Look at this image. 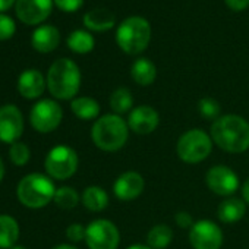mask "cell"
<instances>
[{
    "label": "cell",
    "mask_w": 249,
    "mask_h": 249,
    "mask_svg": "<svg viewBox=\"0 0 249 249\" xmlns=\"http://www.w3.org/2000/svg\"><path fill=\"white\" fill-rule=\"evenodd\" d=\"M47 85L43 73L37 69H27L18 78V91L27 100H36L43 95Z\"/></svg>",
    "instance_id": "16"
},
{
    "label": "cell",
    "mask_w": 249,
    "mask_h": 249,
    "mask_svg": "<svg viewBox=\"0 0 249 249\" xmlns=\"http://www.w3.org/2000/svg\"><path fill=\"white\" fill-rule=\"evenodd\" d=\"M53 249H79V248H76L73 245H68V243H60V245L54 246Z\"/></svg>",
    "instance_id": "37"
},
{
    "label": "cell",
    "mask_w": 249,
    "mask_h": 249,
    "mask_svg": "<svg viewBox=\"0 0 249 249\" xmlns=\"http://www.w3.org/2000/svg\"><path fill=\"white\" fill-rule=\"evenodd\" d=\"M245 213H246V202L236 196H230V198L221 201L218 205V210H217L218 220L221 223H227V224L237 223L239 220L243 218Z\"/></svg>",
    "instance_id": "19"
},
{
    "label": "cell",
    "mask_w": 249,
    "mask_h": 249,
    "mask_svg": "<svg viewBox=\"0 0 249 249\" xmlns=\"http://www.w3.org/2000/svg\"><path fill=\"white\" fill-rule=\"evenodd\" d=\"M17 25L11 17L0 15V40H9L15 34Z\"/></svg>",
    "instance_id": "30"
},
{
    "label": "cell",
    "mask_w": 249,
    "mask_h": 249,
    "mask_svg": "<svg viewBox=\"0 0 249 249\" xmlns=\"http://www.w3.org/2000/svg\"><path fill=\"white\" fill-rule=\"evenodd\" d=\"M24 134V117L15 104H5L0 107V142H18Z\"/></svg>",
    "instance_id": "11"
},
{
    "label": "cell",
    "mask_w": 249,
    "mask_h": 249,
    "mask_svg": "<svg viewBox=\"0 0 249 249\" xmlns=\"http://www.w3.org/2000/svg\"><path fill=\"white\" fill-rule=\"evenodd\" d=\"M175 221H176V224L179 226V227H182V229H191L192 226H194V218H192V215L189 214V213H186V211H179V213H176L175 214Z\"/></svg>",
    "instance_id": "33"
},
{
    "label": "cell",
    "mask_w": 249,
    "mask_h": 249,
    "mask_svg": "<svg viewBox=\"0 0 249 249\" xmlns=\"http://www.w3.org/2000/svg\"><path fill=\"white\" fill-rule=\"evenodd\" d=\"M189 242L194 249H220L223 245V231L214 221L199 220L189 229Z\"/></svg>",
    "instance_id": "10"
},
{
    "label": "cell",
    "mask_w": 249,
    "mask_h": 249,
    "mask_svg": "<svg viewBox=\"0 0 249 249\" xmlns=\"http://www.w3.org/2000/svg\"><path fill=\"white\" fill-rule=\"evenodd\" d=\"M9 159L11 161L18 166V167H24L25 164H28L30 159H31V151L28 148L27 144L18 141V142H14L9 148Z\"/></svg>",
    "instance_id": "28"
},
{
    "label": "cell",
    "mask_w": 249,
    "mask_h": 249,
    "mask_svg": "<svg viewBox=\"0 0 249 249\" xmlns=\"http://www.w3.org/2000/svg\"><path fill=\"white\" fill-rule=\"evenodd\" d=\"M210 137L221 150L239 154L249 148V123L237 114H224L211 123Z\"/></svg>",
    "instance_id": "1"
},
{
    "label": "cell",
    "mask_w": 249,
    "mask_h": 249,
    "mask_svg": "<svg viewBox=\"0 0 249 249\" xmlns=\"http://www.w3.org/2000/svg\"><path fill=\"white\" fill-rule=\"evenodd\" d=\"M63 119V110L60 104L50 98L37 101L30 111L31 126L40 134H50L59 128Z\"/></svg>",
    "instance_id": "8"
},
{
    "label": "cell",
    "mask_w": 249,
    "mask_h": 249,
    "mask_svg": "<svg viewBox=\"0 0 249 249\" xmlns=\"http://www.w3.org/2000/svg\"><path fill=\"white\" fill-rule=\"evenodd\" d=\"M54 3L63 12H76L84 5V0H54Z\"/></svg>",
    "instance_id": "32"
},
{
    "label": "cell",
    "mask_w": 249,
    "mask_h": 249,
    "mask_svg": "<svg viewBox=\"0 0 249 249\" xmlns=\"http://www.w3.org/2000/svg\"><path fill=\"white\" fill-rule=\"evenodd\" d=\"M226 5L234 11V12H240V11H245L248 6H249V0H224Z\"/></svg>",
    "instance_id": "34"
},
{
    "label": "cell",
    "mask_w": 249,
    "mask_h": 249,
    "mask_svg": "<svg viewBox=\"0 0 249 249\" xmlns=\"http://www.w3.org/2000/svg\"><path fill=\"white\" fill-rule=\"evenodd\" d=\"M54 204L62 210H72L79 204L78 192L71 186H62L54 194Z\"/></svg>",
    "instance_id": "27"
},
{
    "label": "cell",
    "mask_w": 249,
    "mask_h": 249,
    "mask_svg": "<svg viewBox=\"0 0 249 249\" xmlns=\"http://www.w3.org/2000/svg\"><path fill=\"white\" fill-rule=\"evenodd\" d=\"M205 182L210 191L220 196H230L239 189V176L234 170L223 164L211 167L207 172Z\"/></svg>",
    "instance_id": "12"
},
{
    "label": "cell",
    "mask_w": 249,
    "mask_h": 249,
    "mask_svg": "<svg viewBox=\"0 0 249 249\" xmlns=\"http://www.w3.org/2000/svg\"><path fill=\"white\" fill-rule=\"evenodd\" d=\"M68 47L78 54H87L94 49V37L84 30H75L68 37Z\"/></svg>",
    "instance_id": "25"
},
{
    "label": "cell",
    "mask_w": 249,
    "mask_h": 249,
    "mask_svg": "<svg viewBox=\"0 0 249 249\" xmlns=\"http://www.w3.org/2000/svg\"><path fill=\"white\" fill-rule=\"evenodd\" d=\"M81 201L84 204V207L92 213H100L104 208H107L108 205V195L107 192L101 188V186H88L85 188V191L82 192Z\"/></svg>",
    "instance_id": "22"
},
{
    "label": "cell",
    "mask_w": 249,
    "mask_h": 249,
    "mask_svg": "<svg viewBox=\"0 0 249 249\" xmlns=\"http://www.w3.org/2000/svg\"><path fill=\"white\" fill-rule=\"evenodd\" d=\"M71 110L81 120H92L100 114V104L91 97H76L71 103Z\"/></svg>",
    "instance_id": "23"
},
{
    "label": "cell",
    "mask_w": 249,
    "mask_h": 249,
    "mask_svg": "<svg viewBox=\"0 0 249 249\" xmlns=\"http://www.w3.org/2000/svg\"><path fill=\"white\" fill-rule=\"evenodd\" d=\"M213 150L211 137L202 129L186 131L178 141L176 151L182 161L188 164H196L204 161Z\"/></svg>",
    "instance_id": "6"
},
{
    "label": "cell",
    "mask_w": 249,
    "mask_h": 249,
    "mask_svg": "<svg viewBox=\"0 0 249 249\" xmlns=\"http://www.w3.org/2000/svg\"><path fill=\"white\" fill-rule=\"evenodd\" d=\"M85 233H87V227H84L79 223H73V224L68 226V229H66V237L75 243L85 240Z\"/></svg>",
    "instance_id": "31"
},
{
    "label": "cell",
    "mask_w": 249,
    "mask_h": 249,
    "mask_svg": "<svg viewBox=\"0 0 249 249\" xmlns=\"http://www.w3.org/2000/svg\"><path fill=\"white\" fill-rule=\"evenodd\" d=\"M85 242L89 249H117L120 231L110 220L97 218L87 226Z\"/></svg>",
    "instance_id": "9"
},
{
    "label": "cell",
    "mask_w": 249,
    "mask_h": 249,
    "mask_svg": "<svg viewBox=\"0 0 249 249\" xmlns=\"http://www.w3.org/2000/svg\"><path fill=\"white\" fill-rule=\"evenodd\" d=\"M60 43V33L56 27L43 25L33 33L31 44L40 53H50L53 52Z\"/></svg>",
    "instance_id": "17"
},
{
    "label": "cell",
    "mask_w": 249,
    "mask_h": 249,
    "mask_svg": "<svg viewBox=\"0 0 249 249\" xmlns=\"http://www.w3.org/2000/svg\"><path fill=\"white\" fill-rule=\"evenodd\" d=\"M131 76L138 85L148 87L157 78V68L150 59L141 57L134 62V65L131 68Z\"/></svg>",
    "instance_id": "21"
},
{
    "label": "cell",
    "mask_w": 249,
    "mask_h": 249,
    "mask_svg": "<svg viewBox=\"0 0 249 249\" xmlns=\"http://www.w3.org/2000/svg\"><path fill=\"white\" fill-rule=\"evenodd\" d=\"M14 3H15V0H0V12L8 11Z\"/></svg>",
    "instance_id": "36"
},
{
    "label": "cell",
    "mask_w": 249,
    "mask_h": 249,
    "mask_svg": "<svg viewBox=\"0 0 249 249\" xmlns=\"http://www.w3.org/2000/svg\"><path fill=\"white\" fill-rule=\"evenodd\" d=\"M53 8V0H18L17 15L28 25H37L49 18Z\"/></svg>",
    "instance_id": "14"
},
{
    "label": "cell",
    "mask_w": 249,
    "mask_h": 249,
    "mask_svg": "<svg viewBox=\"0 0 249 249\" xmlns=\"http://www.w3.org/2000/svg\"><path fill=\"white\" fill-rule=\"evenodd\" d=\"M144 188L145 180L142 175H140L138 172H124L116 179L113 185V192L120 201H132L144 192Z\"/></svg>",
    "instance_id": "15"
},
{
    "label": "cell",
    "mask_w": 249,
    "mask_h": 249,
    "mask_svg": "<svg viewBox=\"0 0 249 249\" xmlns=\"http://www.w3.org/2000/svg\"><path fill=\"white\" fill-rule=\"evenodd\" d=\"M173 240V230L167 224L154 226L147 234V245L151 249H166Z\"/></svg>",
    "instance_id": "24"
},
{
    "label": "cell",
    "mask_w": 249,
    "mask_h": 249,
    "mask_svg": "<svg viewBox=\"0 0 249 249\" xmlns=\"http://www.w3.org/2000/svg\"><path fill=\"white\" fill-rule=\"evenodd\" d=\"M160 123V116L156 108L151 106H138L131 110L128 117V126L134 134L150 135L153 134Z\"/></svg>",
    "instance_id": "13"
},
{
    "label": "cell",
    "mask_w": 249,
    "mask_h": 249,
    "mask_svg": "<svg viewBox=\"0 0 249 249\" xmlns=\"http://www.w3.org/2000/svg\"><path fill=\"white\" fill-rule=\"evenodd\" d=\"M134 106V97L132 92L124 88L120 87L117 89H114L110 95V107L114 111V114H123V113H128L132 110Z\"/></svg>",
    "instance_id": "26"
},
{
    "label": "cell",
    "mask_w": 249,
    "mask_h": 249,
    "mask_svg": "<svg viewBox=\"0 0 249 249\" xmlns=\"http://www.w3.org/2000/svg\"><path fill=\"white\" fill-rule=\"evenodd\" d=\"M79 159L73 148L68 145L53 147L44 161L47 176L56 180H66L72 178L78 170Z\"/></svg>",
    "instance_id": "7"
},
{
    "label": "cell",
    "mask_w": 249,
    "mask_h": 249,
    "mask_svg": "<svg viewBox=\"0 0 249 249\" xmlns=\"http://www.w3.org/2000/svg\"><path fill=\"white\" fill-rule=\"evenodd\" d=\"M198 111L199 114L207 119V120H215L220 117V111H221V107L218 104L217 100L214 98H210V97H204L198 101Z\"/></svg>",
    "instance_id": "29"
},
{
    "label": "cell",
    "mask_w": 249,
    "mask_h": 249,
    "mask_svg": "<svg viewBox=\"0 0 249 249\" xmlns=\"http://www.w3.org/2000/svg\"><path fill=\"white\" fill-rule=\"evenodd\" d=\"M129 126L119 114H104L98 117L91 128V140L103 151H119L128 141Z\"/></svg>",
    "instance_id": "2"
},
{
    "label": "cell",
    "mask_w": 249,
    "mask_h": 249,
    "mask_svg": "<svg viewBox=\"0 0 249 249\" xmlns=\"http://www.w3.org/2000/svg\"><path fill=\"white\" fill-rule=\"evenodd\" d=\"M81 87V71L71 59H57L49 69L47 88L57 100H73Z\"/></svg>",
    "instance_id": "3"
},
{
    "label": "cell",
    "mask_w": 249,
    "mask_h": 249,
    "mask_svg": "<svg viewBox=\"0 0 249 249\" xmlns=\"http://www.w3.org/2000/svg\"><path fill=\"white\" fill-rule=\"evenodd\" d=\"M12 249H27V248H25V246H22V245H15Z\"/></svg>",
    "instance_id": "40"
},
{
    "label": "cell",
    "mask_w": 249,
    "mask_h": 249,
    "mask_svg": "<svg viewBox=\"0 0 249 249\" xmlns=\"http://www.w3.org/2000/svg\"><path fill=\"white\" fill-rule=\"evenodd\" d=\"M242 196H243V201L249 204V178L245 180V183L242 186Z\"/></svg>",
    "instance_id": "35"
},
{
    "label": "cell",
    "mask_w": 249,
    "mask_h": 249,
    "mask_svg": "<svg viewBox=\"0 0 249 249\" xmlns=\"http://www.w3.org/2000/svg\"><path fill=\"white\" fill-rule=\"evenodd\" d=\"M56 186L50 176L41 173H30L24 176L17 186L18 201L27 208L38 210L49 205L54 199Z\"/></svg>",
    "instance_id": "4"
},
{
    "label": "cell",
    "mask_w": 249,
    "mask_h": 249,
    "mask_svg": "<svg viewBox=\"0 0 249 249\" xmlns=\"http://www.w3.org/2000/svg\"><path fill=\"white\" fill-rule=\"evenodd\" d=\"M151 40V25L142 17H129L123 19L116 31L117 46L131 56L142 53Z\"/></svg>",
    "instance_id": "5"
},
{
    "label": "cell",
    "mask_w": 249,
    "mask_h": 249,
    "mask_svg": "<svg viewBox=\"0 0 249 249\" xmlns=\"http://www.w3.org/2000/svg\"><path fill=\"white\" fill-rule=\"evenodd\" d=\"M19 224L8 214H0V249H12L19 239Z\"/></svg>",
    "instance_id": "20"
},
{
    "label": "cell",
    "mask_w": 249,
    "mask_h": 249,
    "mask_svg": "<svg viewBox=\"0 0 249 249\" xmlns=\"http://www.w3.org/2000/svg\"><path fill=\"white\" fill-rule=\"evenodd\" d=\"M3 176H5V164H3L2 157H0V182L3 180Z\"/></svg>",
    "instance_id": "39"
},
{
    "label": "cell",
    "mask_w": 249,
    "mask_h": 249,
    "mask_svg": "<svg viewBox=\"0 0 249 249\" xmlns=\"http://www.w3.org/2000/svg\"><path fill=\"white\" fill-rule=\"evenodd\" d=\"M128 249H151L148 245H142V243H135L132 246H129Z\"/></svg>",
    "instance_id": "38"
},
{
    "label": "cell",
    "mask_w": 249,
    "mask_h": 249,
    "mask_svg": "<svg viewBox=\"0 0 249 249\" xmlns=\"http://www.w3.org/2000/svg\"><path fill=\"white\" fill-rule=\"evenodd\" d=\"M84 25L95 33H104L116 25V17L106 8H95L84 15Z\"/></svg>",
    "instance_id": "18"
}]
</instances>
